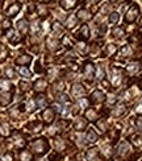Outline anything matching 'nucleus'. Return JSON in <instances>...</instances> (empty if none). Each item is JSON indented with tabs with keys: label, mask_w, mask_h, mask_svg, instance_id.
I'll return each instance as SVG.
<instances>
[{
	"label": "nucleus",
	"mask_w": 142,
	"mask_h": 161,
	"mask_svg": "<svg viewBox=\"0 0 142 161\" xmlns=\"http://www.w3.org/2000/svg\"><path fill=\"white\" fill-rule=\"evenodd\" d=\"M32 148H33V150L36 153H45L47 150V148H49V145H47V141L45 139H37L32 144Z\"/></svg>",
	"instance_id": "nucleus-1"
},
{
	"label": "nucleus",
	"mask_w": 142,
	"mask_h": 161,
	"mask_svg": "<svg viewBox=\"0 0 142 161\" xmlns=\"http://www.w3.org/2000/svg\"><path fill=\"white\" fill-rule=\"evenodd\" d=\"M138 13H139V7L137 4H133L129 8L128 12H126L125 21L126 23H133V21H136V18L138 17Z\"/></svg>",
	"instance_id": "nucleus-2"
},
{
	"label": "nucleus",
	"mask_w": 142,
	"mask_h": 161,
	"mask_svg": "<svg viewBox=\"0 0 142 161\" xmlns=\"http://www.w3.org/2000/svg\"><path fill=\"white\" fill-rule=\"evenodd\" d=\"M84 77L87 79H92L95 77V67L91 62H87L84 65Z\"/></svg>",
	"instance_id": "nucleus-3"
},
{
	"label": "nucleus",
	"mask_w": 142,
	"mask_h": 161,
	"mask_svg": "<svg viewBox=\"0 0 142 161\" xmlns=\"http://www.w3.org/2000/svg\"><path fill=\"white\" fill-rule=\"evenodd\" d=\"M71 94L74 95V96H80V95H84L86 94V89L83 87V84L80 83H75L72 86V89H71Z\"/></svg>",
	"instance_id": "nucleus-4"
},
{
	"label": "nucleus",
	"mask_w": 142,
	"mask_h": 161,
	"mask_svg": "<svg viewBox=\"0 0 142 161\" xmlns=\"http://www.w3.org/2000/svg\"><path fill=\"white\" fill-rule=\"evenodd\" d=\"M104 99H105V96L100 90H95V91L91 94V102L92 103H101Z\"/></svg>",
	"instance_id": "nucleus-5"
},
{
	"label": "nucleus",
	"mask_w": 142,
	"mask_h": 161,
	"mask_svg": "<svg viewBox=\"0 0 142 161\" xmlns=\"http://www.w3.org/2000/svg\"><path fill=\"white\" fill-rule=\"evenodd\" d=\"M20 9H21V4H20V3H13V4L7 9V15L9 16V17H13V16L17 15Z\"/></svg>",
	"instance_id": "nucleus-6"
},
{
	"label": "nucleus",
	"mask_w": 142,
	"mask_h": 161,
	"mask_svg": "<svg viewBox=\"0 0 142 161\" xmlns=\"http://www.w3.org/2000/svg\"><path fill=\"white\" fill-rule=\"evenodd\" d=\"M42 118H44L45 123H51L54 120V110L53 108H46L42 113Z\"/></svg>",
	"instance_id": "nucleus-7"
},
{
	"label": "nucleus",
	"mask_w": 142,
	"mask_h": 161,
	"mask_svg": "<svg viewBox=\"0 0 142 161\" xmlns=\"http://www.w3.org/2000/svg\"><path fill=\"white\" fill-rule=\"evenodd\" d=\"M78 34L79 37H80L82 40H87L89 37V29H88V25L87 24H83V25L80 26V29L78 30Z\"/></svg>",
	"instance_id": "nucleus-8"
},
{
	"label": "nucleus",
	"mask_w": 142,
	"mask_h": 161,
	"mask_svg": "<svg viewBox=\"0 0 142 161\" xmlns=\"http://www.w3.org/2000/svg\"><path fill=\"white\" fill-rule=\"evenodd\" d=\"M46 86H47V83L45 79H38V81H36V83H34V90L38 92H42V91H45Z\"/></svg>",
	"instance_id": "nucleus-9"
},
{
	"label": "nucleus",
	"mask_w": 142,
	"mask_h": 161,
	"mask_svg": "<svg viewBox=\"0 0 142 161\" xmlns=\"http://www.w3.org/2000/svg\"><path fill=\"white\" fill-rule=\"evenodd\" d=\"M11 100H12V94H9V92H3V94L0 95V104L1 106L9 104Z\"/></svg>",
	"instance_id": "nucleus-10"
},
{
	"label": "nucleus",
	"mask_w": 142,
	"mask_h": 161,
	"mask_svg": "<svg viewBox=\"0 0 142 161\" xmlns=\"http://www.w3.org/2000/svg\"><path fill=\"white\" fill-rule=\"evenodd\" d=\"M30 61H32V57H30V55L22 54V55H20V57L16 60V63H17V65H28Z\"/></svg>",
	"instance_id": "nucleus-11"
},
{
	"label": "nucleus",
	"mask_w": 142,
	"mask_h": 161,
	"mask_svg": "<svg viewBox=\"0 0 142 161\" xmlns=\"http://www.w3.org/2000/svg\"><path fill=\"white\" fill-rule=\"evenodd\" d=\"M60 5H62V8H65V9H72V8H75L76 5V0H62L60 1Z\"/></svg>",
	"instance_id": "nucleus-12"
},
{
	"label": "nucleus",
	"mask_w": 142,
	"mask_h": 161,
	"mask_svg": "<svg viewBox=\"0 0 142 161\" xmlns=\"http://www.w3.org/2000/svg\"><path fill=\"white\" fill-rule=\"evenodd\" d=\"M28 28H29V26H28V23H26V20H24V18L17 23V29H18V30H20L22 34H26V33H28Z\"/></svg>",
	"instance_id": "nucleus-13"
},
{
	"label": "nucleus",
	"mask_w": 142,
	"mask_h": 161,
	"mask_svg": "<svg viewBox=\"0 0 142 161\" xmlns=\"http://www.w3.org/2000/svg\"><path fill=\"white\" fill-rule=\"evenodd\" d=\"M76 17L78 18H80V20H83V21H86V20H88L89 17H91V13L88 12L87 9H79L78 11V15H76Z\"/></svg>",
	"instance_id": "nucleus-14"
},
{
	"label": "nucleus",
	"mask_w": 142,
	"mask_h": 161,
	"mask_svg": "<svg viewBox=\"0 0 142 161\" xmlns=\"http://www.w3.org/2000/svg\"><path fill=\"white\" fill-rule=\"evenodd\" d=\"M97 156H99V152H97V149H95V148H92V149H89L88 152H87V158H88V161H97Z\"/></svg>",
	"instance_id": "nucleus-15"
},
{
	"label": "nucleus",
	"mask_w": 142,
	"mask_h": 161,
	"mask_svg": "<svg viewBox=\"0 0 142 161\" xmlns=\"http://www.w3.org/2000/svg\"><path fill=\"white\" fill-rule=\"evenodd\" d=\"M126 111V107H125V104H122V103H120V104H117L116 106V108H115V111H113V115L115 116H121L124 112Z\"/></svg>",
	"instance_id": "nucleus-16"
},
{
	"label": "nucleus",
	"mask_w": 142,
	"mask_h": 161,
	"mask_svg": "<svg viewBox=\"0 0 142 161\" xmlns=\"http://www.w3.org/2000/svg\"><path fill=\"white\" fill-rule=\"evenodd\" d=\"M0 135H3V136H9V135H11L9 124H7V123L0 124Z\"/></svg>",
	"instance_id": "nucleus-17"
},
{
	"label": "nucleus",
	"mask_w": 142,
	"mask_h": 161,
	"mask_svg": "<svg viewBox=\"0 0 142 161\" xmlns=\"http://www.w3.org/2000/svg\"><path fill=\"white\" fill-rule=\"evenodd\" d=\"M87 127V121L84 120L83 118H78L75 121V128L79 129V131H82V129H84Z\"/></svg>",
	"instance_id": "nucleus-18"
},
{
	"label": "nucleus",
	"mask_w": 142,
	"mask_h": 161,
	"mask_svg": "<svg viewBox=\"0 0 142 161\" xmlns=\"http://www.w3.org/2000/svg\"><path fill=\"white\" fill-rule=\"evenodd\" d=\"M138 69H139L138 63L134 62V63H130V65L126 67V71H128L129 74H134V73H137V71H138Z\"/></svg>",
	"instance_id": "nucleus-19"
},
{
	"label": "nucleus",
	"mask_w": 142,
	"mask_h": 161,
	"mask_svg": "<svg viewBox=\"0 0 142 161\" xmlns=\"http://www.w3.org/2000/svg\"><path fill=\"white\" fill-rule=\"evenodd\" d=\"M11 87H12V84L9 83V81H7V79H0V89L1 90L7 91V90H11Z\"/></svg>",
	"instance_id": "nucleus-20"
},
{
	"label": "nucleus",
	"mask_w": 142,
	"mask_h": 161,
	"mask_svg": "<svg viewBox=\"0 0 142 161\" xmlns=\"http://www.w3.org/2000/svg\"><path fill=\"white\" fill-rule=\"evenodd\" d=\"M20 160L21 161H32V153H29L28 150H22L20 153Z\"/></svg>",
	"instance_id": "nucleus-21"
},
{
	"label": "nucleus",
	"mask_w": 142,
	"mask_h": 161,
	"mask_svg": "<svg viewBox=\"0 0 142 161\" xmlns=\"http://www.w3.org/2000/svg\"><path fill=\"white\" fill-rule=\"evenodd\" d=\"M36 104L38 106L39 108H42V107H45V106H46V99H45L44 95H38V96H37V99H36Z\"/></svg>",
	"instance_id": "nucleus-22"
},
{
	"label": "nucleus",
	"mask_w": 142,
	"mask_h": 161,
	"mask_svg": "<svg viewBox=\"0 0 142 161\" xmlns=\"http://www.w3.org/2000/svg\"><path fill=\"white\" fill-rule=\"evenodd\" d=\"M18 73H20L21 75L24 77V78H30V77H32V73L25 67V66H21L20 70H18Z\"/></svg>",
	"instance_id": "nucleus-23"
},
{
	"label": "nucleus",
	"mask_w": 142,
	"mask_h": 161,
	"mask_svg": "<svg viewBox=\"0 0 142 161\" xmlns=\"http://www.w3.org/2000/svg\"><path fill=\"white\" fill-rule=\"evenodd\" d=\"M76 25V16H74V15H71L70 17L67 18V28H70V29H72L74 26Z\"/></svg>",
	"instance_id": "nucleus-24"
},
{
	"label": "nucleus",
	"mask_w": 142,
	"mask_h": 161,
	"mask_svg": "<svg viewBox=\"0 0 142 161\" xmlns=\"http://www.w3.org/2000/svg\"><path fill=\"white\" fill-rule=\"evenodd\" d=\"M87 140H88L89 143H95L97 140V136H96V133H95L93 129L88 131V133H87Z\"/></svg>",
	"instance_id": "nucleus-25"
},
{
	"label": "nucleus",
	"mask_w": 142,
	"mask_h": 161,
	"mask_svg": "<svg viewBox=\"0 0 142 161\" xmlns=\"http://www.w3.org/2000/svg\"><path fill=\"white\" fill-rule=\"evenodd\" d=\"M128 150H129V145H128V143H122V144L120 145V148H118V153L120 155H126L128 153Z\"/></svg>",
	"instance_id": "nucleus-26"
},
{
	"label": "nucleus",
	"mask_w": 142,
	"mask_h": 161,
	"mask_svg": "<svg viewBox=\"0 0 142 161\" xmlns=\"http://www.w3.org/2000/svg\"><path fill=\"white\" fill-rule=\"evenodd\" d=\"M62 44L65 45L66 48H72L74 42H72V40H71L68 36H65V37H63V38H62Z\"/></svg>",
	"instance_id": "nucleus-27"
},
{
	"label": "nucleus",
	"mask_w": 142,
	"mask_h": 161,
	"mask_svg": "<svg viewBox=\"0 0 142 161\" xmlns=\"http://www.w3.org/2000/svg\"><path fill=\"white\" fill-rule=\"evenodd\" d=\"M118 18H120V15H118L117 12H112L109 15V23L110 24H117Z\"/></svg>",
	"instance_id": "nucleus-28"
},
{
	"label": "nucleus",
	"mask_w": 142,
	"mask_h": 161,
	"mask_svg": "<svg viewBox=\"0 0 142 161\" xmlns=\"http://www.w3.org/2000/svg\"><path fill=\"white\" fill-rule=\"evenodd\" d=\"M131 143H133V145L134 147H141L142 145V137L141 136H133L131 137Z\"/></svg>",
	"instance_id": "nucleus-29"
},
{
	"label": "nucleus",
	"mask_w": 142,
	"mask_h": 161,
	"mask_svg": "<svg viewBox=\"0 0 142 161\" xmlns=\"http://www.w3.org/2000/svg\"><path fill=\"white\" fill-rule=\"evenodd\" d=\"M116 50H117V48H116L115 44H108L107 45V49H105V53H107L108 55H110V54H113Z\"/></svg>",
	"instance_id": "nucleus-30"
},
{
	"label": "nucleus",
	"mask_w": 142,
	"mask_h": 161,
	"mask_svg": "<svg viewBox=\"0 0 142 161\" xmlns=\"http://www.w3.org/2000/svg\"><path fill=\"white\" fill-rule=\"evenodd\" d=\"M29 127H32V131H34V132H39L42 129V124L41 123H38V121H34V123H32V124H29Z\"/></svg>",
	"instance_id": "nucleus-31"
},
{
	"label": "nucleus",
	"mask_w": 142,
	"mask_h": 161,
	"mask_svg": "<svg viewBox=\"0 0 142 161\" xmlns=\"http://www.w3.org/2000/svg\"><path fill=\"white\" fill-rule=\"evenodd\" d=\"M4 73H5V75H7L8 78H16V73H15V70H13L12 67H5Z\"/></svg>",
	"instance_id": "nucleus-32"
},
{
	"label": "nucleus",
	"mask_w": 142,
	"mask_h": 161,
	"mask_svg": "<svg viewBox=\"0 0 142 161\" xmlns=\"http://www.w3.org/2000/svg\"><path fill=\"white\" fill-rule=\"evenodd\" d=\"M86 115L89 120H96V111L95 110H87Z\"/></svg>",
	"instance_id": "nucleus-33"
},
{
	"label": "nucleus",
	"mask_w": 142,
	"mask_h": 161,
	"mask_svg": "<svg viewBox=\"0 0 142 161\" xmlns=\"http://www.w3.org/2000/svg\"><path fill=\"white\" fill-rule=\"evenodd\" d=\"M53 30L55 32V33H62V26L59 25V23H54L53 24Z\"/></svg>",
	"instance_id": "nucleus-34"
},
{
	"label": "nucleus",
	"mask_w": 142,
	"mask_h": 161,
	"mask_svg": "<svg viewBox=\"0 0 142 161\" xmlns=\"http://www.w3.org/2000/svg\"><path fill=\"white\" fill-rule=\"evenodd\" d=\"M122 34H124L122 28H115V29H113V36H115V37H121Z\"/></svg>",
	"instance_id": "nucleus-35"
},
{
	"label": "nucleus",
	"mask_w": 142,
	"mask_h": 161,
	"mask_svg": "<svg viewBox=\"0 0 142 161\" xmlns=\"http://www.w3.org/2000/svg\"><path fill=\"white\" fill-rule=\"evenodd\" d=\"M20 87L22 91H28L29 89H30V86H29L28 82H20Z\"/></svg>",
	"instance_id": "nucleus-36"
},
{
	"label": "nucleus",
	"mask_w": 142,
	"mask_h": 161,
	"mask_svg": "<svg viewBox=\"0 0 142 161\" xmlns=\"http://www.w3.org/2000/svg\"><path fill=\"white\" fill-rule=\"evenodd\" d=\"M3 161H13V156H12V153H7V155L3 156Z\"/></svg>",
	"instance_id": "nucleus-37"
},
{
	"label": "nucleus",
	"mask_w": 142,
	"mask_h": 161,
	"mask_svg": "<svg viewBox=\"0 0 142 161\" xmlns=\"http://www.w3.org/2000/svg\"><path fill=\"white\" fill-rule=\"evenodd\" d=\"M129 53H130V48H129L128 45H125V46L121 49V54L125 55V54H129Z\"/></svg>",
	"instance_id": "nucleus-38"
},
{
	"label": "nucleus",
	"mask_w": 142,
	"mask_h": 161,
	"mask_svg": "<svg viewBox=\"0 0 142 161\" xmlns=\"http://www.w3.org/2000/svg\"><path fill=\"white\" fill-rule=\"evenodd\" d=\"M97 78H99V79H101V81H103V79H104V70H103L101 67H99V69H97Z\"/></svg>",
	"instance_id": "nucleus-39"
},
{
	"label": "nucleus",
	"mask_w": 142,
	"mask_h": 161,
	"mask_svg": "<svg viewBox=\"0 0 142 161\" xmlns=\"http://www.w3.org/2000/svg\"><path fill=\"white\" fill-rule=\"evenodd\" d=\"M97 127L100 128V131H105V121L104 120L97 121Z\"/></svg>",
	"instance_id": "nucleus-40"
},
{
	"label": "nucleus",
	"mask_w": 142,
	"mask_h": 161,
	"mask_svg": "<svg viewBox=\"0 0 142 161\" xmlns=\"http://www.w3.org/2000/svg\"><path fill=\"white\" fill-rule=\"evenodd\" d=\"M136 124H137V128H138L139 131H142V118H137Z\"/></svg>",
	"instance_id": "nucleus-41"
},
{
	"label": "nucleus",
	"mask_w": 142,
	"mask_h": 161,
	"mask_svg": "<svg viewBox=\"0 0 142 161\" xmlns=\"http://www.w3.org/2000/svg\"><path fill=\"white\" fill-rule=\"evenodd\" d=\"M109 149H110V147H108V145H105V147H103V153H104L105 156H108L109 155Z\"/></svg>",
	"instance_id": "nucleus-42"
},
{
	"label": "nucleus",
	"mask_w": 142,
	"mask_h": 161,
	"mask_svg": "<svg viewBox=\"0 0 142 161\" xmlns=\"http://www.w3.org/2000/svg\"><path fill=\"white\" fill-rule=\"evenodd\" d=\"M3 28H4V29H9L11 28V21L9 20H5L4 23H3Z\"/></svg>",
	"instance_id": "nucleus-43"
},
{
	"label": "nucleus",
	"mask_w": 142,
	"mask_h": 161,
	"mask_svg": "<svg viewBox=\"0 0 142 161\" xmlns=\"http://www.w3.org/2000/svg\"><path fill=\"white\" fill-rule=\"evenodd\" d=\"M34 107H36L34 102H33V100H29V108H28V110H29V111H33V110H34Z\"/></svg>",
	"instance_id": "nucleus-44"
},
{
	"label": "nucleus",
	"mask_w": 142,
	"mask_h": 161,
	"mask_svg": "<svg viewBox=\"0 0 142 161\" xmlns=\"http://www.w3.org/2000/svg\"><path fill=\"white\" fill-rule=\"evenodd\" d=\"M36 71H37V73H41V71H42L41 65H39V62H38V61H37V62H36Z\"/></svg>",
	"instance_id": "nucleus-45"
},
{
	"label": "nucleus",
	"mask_w": 142,
	"mask_h": 161,
	"mask_svg": "<svg viewBox=\"0 0 142 161\" xmlns=\"http://www.w3.org/2000/svg\"><path fill=\"white\" fill-rule=\"evenodd\" d=\"M47 44H50V48H51V49H54V48H55V45H57V42L51 41V40H47Z\"/></svg>",
	"instance_id": "nucleus-46"
},
{
	"label": "nucleus",
	"mask_w": 142,
	"mask_h": 161,
	"mask_svg": "<svg viewBox=\"0 0 142 161\" xmlns=\"http://www.w3.org/2000/svg\"><path fill=\"white\" fill-rule=\"evenodd\" d=\"M55 147H57L58 149H60V148H63V143L62 141H55Z\"/></svg>",
	"instance_id": "nucleus-47"
},
{
	"label": "nucleus",
	"mask_w": 142,
	"mask_h": 161,
	"mask_svg": "<svg viewBox=\"0 0 142 161\" xmlns=\"http://www.w3.org/2000/svg\"><path fill=\"white\" fill-rule=\"evenodd\" d=\"M89 3H92V4H96V3H99L100 0H88Z\"/></svg>",
	"instance_id": "nucleus-48"
},
{
	"label": "nucleus",
	"mask_w": 142,
	"mask_h": 161,
	"mask_svg": "<svg viewBox=\"0 0 142 161\" xmlns=\"http://www.w3.org/2000/svg\"><path fill=\"white\" fill-rule=\"evenodd\" d=\"M38 1H39V3H49L50 0H38Z\"/></svg>",
	"instance_id": "nucleus-49"
},
{
	"label": "nucleus",
	"mask_w": 142,
	"mask_h": 161,
	"mask_svg": "<svg viewBox=\"0 0 142 161\" xmlns=\"http://www.w3.org/2000/svg\"><path fill=\"white\" fill-rule=\"evenodd\" d=\"M138 83H139V87H141V89H142V77H141V79H139V82H138Z\"/></svg>",
	"instance_id": "nucleus-50"
},
{
	"label": "nucleus",
	"mask_w": 142,
	"mask_h": 161,
	"mask_svg": "<svg viewBox=\"0 0 142 161\" xmlns=\"http://www.w3.org/2000/svg\"><path fill=\"white\" fill-rule=\"evenodd\" d=\"M109 1H110V3H116V1H117V0H109Z\"/></svg>",
	"instance_id": "nucleus-51"
},
{
	"label": "nucleus",
	"mask_w": 142,
	"mask_h": 161,
	"mask_svg": "<svg viewBox=\"0 0 142 161\" xmlns=\"http://www.w3.org/2000/svg\"><path fill=\"white\" fill-rule=\"evenodd\" d=\"M141 63H142V60H141Z\"/></svg>",
	"instance_id": "nucleus-52"
},
{
	"label": "nucleus",
	"mask_w": 142,
	"mask_h": 161,
	"mask_svg": "<svg viewBox=\"0 0 142 161\" xmlns=\"http://www.w3.org/2000/svg\"><path fill=\"white\" fill-rule=\"evenodd\" d=\"M115 161H117V160H115Z\"/></svg>",
	"instance_id": "nucleus-53"
}]
</instances>
